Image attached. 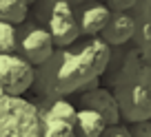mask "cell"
<instances>
[{
  "label": "cell",
  "instance_id": "1",
  "mask_svg": "<svg viewBox=\"0 0 151 137\" xmlns=\"http://www.w3.org/2000/svg\"><path fill=\"white\" fill-rule=\"evenodd\" d=\"M111 49L100 35L91 38L89 42L71 44L62 49L60 62L56 66V91L58 97H65L76 91H91L98 86L100 73L107 69Z\"/></svg>",
  "mask_w": 151,
  "mask_h": 137
},
{
  "label": "cell",
  "instance_id": "2",
  "mask_svg": "<svg viewBox=\"0 0 151 137\" xmlns=\"http://www.w3.org/2000/svg\"><path fill=\"white\" fill-rule=\"evenodd\" d=\"M58 51L56 42H53L51 31L47 24L33 20H24V22L16 24V53L29 60L33 66H40Z\"/></svg>",
  "mask_w": 151,
  "mask_h": 137
},
{
  "label": "cell",
  "instance_id": "3",
  "mask_svg": "<svg viewBox=\"0 0 151 137\" xmlns=\"http://www.w3.org/2000/svg\"><path fill=\"white\" fill-rule=\"evenodd\" d=\"M36 66L20 53H0V89L5 95H22L33 86Z\"/></svg>",
  "mask_w": 151,
  "mask_h": 137
},
{
  "label": "cell",
  "instance_id": "4",
  "mask_svg": "<svg viewBox=\"0 0 151 137\" xmlns=\"http://www.w3.org/2000/svg\"><path fill=\"white\" fill-rule=\"evenodd\" d=\"M116 99L122 119L131 124L151 119V91L142 82H124L116 89Z\"/></svg>",
  "mask_w": 151,
  "mask_h": 137
},
{
  "label": "cell",
  "instance_id": "5",
  "mask_svg": "<svg viewBox=\"0 0 151 137\" xmlns=\"http://www.w3.org/2000/svg\"><path fill=\"white\" fill-rule=\"evenodd\" d=\"M47 29L51 31L58 49H69L71 44L78 42V38L82 35L80 18H78V11L73 9L69 0H58L56 2L51 16H49Z\"/></svg>",
  "mask_w": 151,
  "mask_h": 137
},
{
  "label": "cell",
  "instance_id": "6",
  "mask_svg": "<svg viewBox=\"0 0 151 137\" xmlns=\"http://www.w3.org/2000/svg\"><path fill=\"white\" fill-rule=\"evenodd\" d=\"M80 104L85 106V109L98 111V113L107 119V124H118L120 117H122V115H120L118 99H116V93H111V91H107V89H100V86H96V89H91V91H85V93L80 95Z\"/></svg>",
  "mask_w": 151,
  "mask_h": 137
},
{
  "label": "cell",
  "instance_id": "7",
  "mask_svg": "<svg viewBox=\"0 0 151 137\" xmlns=\"http://www.w3.org/2000/svg\"><path fill=\"white\" fill-rule=\"evenodd\" d=\"M133 33H136V20L124 11H111V18L102 29L100 38L109 47H116V44H124L127 40H131Z\"/></svg>",
  "mask_w": 151,
  "mask_h": 137
},
{
  "label": "cell",
  "instance_id": "8",
  "mask_svg": "<svg viewBox=\"0 0 151 137\" xmlns=\"http://www.w3.org/2000/svg\"><path fill=\"white\" fill-rule=\"evenodd\" d=\"M78 18H80L82 35L96 38V35H100L102 29L107 27L109 18H111V9L104 7V5H91V7H85V9L78 11Z\"/></svg>",
  "mask_w": 151,
  "mask_h": 137
},
{
  "label": "cell",
  "instance_id": "9",
  "mask_svg": "<svg viewBox=\"0 0 151 137\" xmlns=\"http://www.w3.org/2000/svg\"><path fill=\"white\" fill-rule=\"evenodd\" d=\"M73 126H76L78 137H100L109 124H107V119H104L98 111L85 109V106H82V109L78 111V115H76Z\"/></svg>",
  "mask_w": 151,
  "mask_h": 137
},
{
  "label": "cell",
  "instance_id": "10",
  "mask_svg": "<svg viewBox=\"0 0 151 137\" xmlns=\"http://www.w3.org/2000/svg\"><path fill=\"white\" fill-rule=\"evenodd\" d=\"M31 0H0V20L20 24L29 18Z\"/></svg>",
  "mask_w": 151,
  "mask_h": 137
},
{
  "label": "cell",
  "instance_id": "11",
  "mask_svg": "<svg viewBox=\"0 0 151 137\" xmlns=\"http://www.w3.org/2000/svg\"><path fill=\"white\" fill-rule=\"evenodd\" d=\"M76 115H78V111H76V106L71 104V102H67V99L58 97L51 102V106H49V111L45 113V122H49V119H60V122H76Z\"/></svg>",
  "mask_w": 151,
  "mask_h": 137
},
{
  "label": "cell",
  "instance_id": "12",
  "mask_svg": "<svg viewBox=\"0 0 151 137\" xmlns=\"http://www.w3.org/2000/svg\"><path fill=\"white\" fill-rule=\"evenodd\" d=\"M42 137H78V133H76V126L71 122L49 119V122H45V135Z\"/></svg>",
  "mask_w": 151,
  "mask_h": 137
},
{
  "label": "cell",
  "instance_id": "13",
  "mask_svg": "<svg viewBox=\"0 0 151 137\" xmlns=\"http://www.w3.org/2000/svg\"><path fill=\"white\" fill-rule=\"evenodd\" d=\"M16 51V24L0 20V53Z\"/></svg>",
  "mask_w": 151,
  "mask_h": 137
},
{
  "label": "cell",
  "instance_id": "14",
  "mask_svg": "<svg viewBox=\"0 0 151 137\" xmlns=\"http://www.w3.org/2000/svg\"><path fill=\"white\" fill-rule=\"evenodd\" d=\"M58 0H36V5H33V18L38 22L47 24L49 22V16H51L53 7H56Z\"/></svg>",
  "mask_w": 151,
  "mask_h": 137
},
{
  "label": "cell",
  "instance_id": "15",
  "mask_svg": "<svg viewBox=\"0 0 151 137\" xmlns=\"http://www.w3.org/2000/svg\"><path fill=\"white\" fill-rule=\"evenodd\" d=\"M100 137H133V133L129 131V128H124L122 124L118 122V124H109Z\"/></svg>",
  "mask_w": 151,
  "mask_h": 137
},
{
  "label": "cell",
  "instance_id": "16",
  "mask_svg": "<svg viewBox=\"0 0 151 137\" xmlns=\"http://www.w3.org/2000/svg\"><path fill=\"white\" fill-rule=\"evenodd\" d=\"M133 137H151V122H149V119L136 124V128H133Z\"/></svg>",
  "mask_w": 151,
  "mask_h": 137
},
{
  "label": "cell",
  "instance_id": "17",
  "mask_svg": "<svg viewBox=\"0 0 151 137\" xmlns=\"http://www.w3.org/2000/svg\"><path fill=\"white\" fill-rule=\"evenodd\" d=\"M109 5L113 7V11H124L127 7L133 5V0H109Z\"/></svg>",
  "mask_w": 151,
  "mask_h": 137
},
{
  "label": "cell",
  "instance_id": "18",
  "mask_svg": "<svg viewBox=\"0 0 151 137\" xmlns=\"http://www.w3.org/2000/svg\"><path fill=\"white\" fill-rule=\"evenodd\" d=\"M69 2H71V5H73V7H78V5H82L85 0H69Z\"/></svg>",
  "mask_w": 151,
  "mask_h": 137
},
{
  "label": "cell",
  "instance_id": "19",
  "mask_svg": "<svg viewBox=\"0 0 151 137\" xmlns=\"http://www.w3.org/2000/svg\"><path fill=\"white\" fill-rule=\"evenodd\" d=\"M2 95H5V91H2V89H0V97H2Z\"/></svg>",
  "mask_w": 151,
  "mask_h": 137
},
{
  "label": "cell",
  "instance_id": "20",
  "mask_svg": "<svg viewBox=\"0 0 151 137\" xmlns=\"http://www.w3.org/2000/svg\"><path fill=\"white\" fill-rule=\"evenodd\" d=\"M31 2H36V0H31Z\"/></svg>",
  "mask_w": 151,
  "mask_h": 137
}]
</instances>
